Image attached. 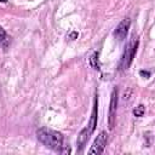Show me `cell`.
<instances>
[{"label": "cell", "instance_id": "obj_1", "mask_svg": "<svg viewBox=\"0 0 155 155\" xmlns=\"http://www.w3.org/2000/svg\"><path fill=\"white\" fill-rule=\"evenodd\" d=\"M36 137L39 142H41L46 148L63 154V150L67 145H64V137L61 132L47 128V127H41L36 131Z\"/></svg>", "mask_w": 155, "mask_h": 155}, {"label": "cell", "instance_id": "obj_2", "mask_svg": "<svg viewBox=\"0 0 155 155\" xmlns=\"http://www.w3.org/2000/svg\"><path fill=\"white\" fill-rule=\"evenodd\" d=\"M138 44H139V42H138L137 39H132V40L127 44V46H126V48H125V51H124V53H122L121 61H120V69L126 70V69L130 68V65H131V63H132V61H133V58H134V56H136Z\"/></svg>", "mask_w": 155, "mask_h": 155}, {"label": "cell", "instance_id": "obj_3", "mask_svg": "<svg viewBox=\"0 0 155 155\" xmlns=\"http://www.w3.org/2000/svg\"><path fill=\"white\" fill-rule=\"evenodd\" d=\"M117 102H119V91L115 87L111 92L110 97V105H109V114H108V125L109 128L113 130L115 125V119H116V109H117Z\"/></svg>", "mask_w": 155, "mask_h": 155}, {"label": "cell", "instance_id": "obj_4", "mask_svg": "<svg viewBox=\"0 0 155 155\" xmlns=\"http://www.w3.org/2000/svg\"><path fill=\"white\" fill-rule=\"evenodd\" d=\"M107 140H108V134L107 132L102 131L99 132V134L97 136V138L94 139L91 149L88 150V154L90 155H99L104 151V148L107 145Z\"/></svg>", "mask_w": 155, "mask_h": 155}, {"label": "cell", "instance_id": "obj_5", "mask_svg": "<svg viewBox=\"0 0 155 155\" xmlns=\"http://www.w3.org/2000/svg\"><path fill=\"white\" fill-rule=\"evenodd\" d=\"M130 25H131V19H130V18L122 19V21L117 24V27L115 28V30H114V36H115L117 40L122 41V40L127 36V34H128Z\"/></svg>", "mask_w": 155, "mask_h": 155}, {"label": "cell", "instance_id": "obj_6", "mask_svg": "<svg viewBox=\"0 0 155 155\" xmlns=\"http://www.w3.org/2000/svg\"><path fill=\"white\" fill-rule=\"evenodd\" d=\"M97 115H98V97L96 96L93 109H92V114H91V117H90V122H88V126L86 127L87 131L90 132V134L93 133V131H94V128L97 126Z\"/></svg>", "mask_w": 155, "mask_h": 155}, {"label": "cell", "instance_id": "obj_7", "mask_svg": "<svg viewBox=\"0 0 155 155\" xmlns=\"http://www.w3.org/2000/svg\"><path fill=\"white\" fill-rule=\"evenodd\" d=\"M90 137V132L87 131V128L85 127L84 130H81V132L78 136L76 139V144H78V153H82V149L85 147V144L87 143V139Z\"/></svg>", "mask_w": 155, "mask_h": 155}, {"label": "cell", "instance_id": "obj_8", "mask_svg": "<svg viewBox=\"0 0 155 155\" xmlns=\"http://www.w3.org/2000/svg\"><path fill=\"white\" fill-rule=\"evenodd\" d=\"M90 64L94 69H99V61H98V52H94L90 57Z\"/></svg>", "mask_w": 155, "mask_h": 155}, {"label": "cell", "instance_id": "obj_9", "mask_svg": "<svg viewBox=\"0 0 155 155\" xmlns=\"http://www.w3.org/2000/svg\"><path fill=\"white\" fill-rule=\"evenodd\" d=\"M144 113H145V107H144L143 104H139L138 107H136V108L133 109V115H134V116H137V117L143 116V115H144Z\"/></svg>", "mask_w": 155, "mask_h": 155}, {"label": "cell", "instance_id": "obj_10", "mask_svg": "<svg viewBox=\"0 0 155 155\" xmlns=\"http://www.w3.org/2000/svg\"><path fill=\"white\" fill-rule=\"evenodd\" d=\"M6 40V31L2 29V27H0V42H4Z\"/></svg>", "mask_w": 155, "mask_h": 155}, {"label": "cell", "instance_id": "obj_11", "mask_svg": "<svg viewBox=\"0 0 155 155\" xmlns=\"http://www.w3.org/2000/svg\"><path fill=\"white\" fill-rule=\"evenodd\" d=\"M139 75L143 76V78H145V79H149L150 78V71H148V70H140L139 71Z\"/></svg>", "mask_w": 155, "mask_h": 155}, {"label": "cell", "instance_id": "obj_12", "mask_svg": "<svg viewBox=\"0 0 155 155\" xmlns=\"http://www.w3.org/2000/svg\"><path fill=\"white\" fill-rule=\"evenodd\" d=\"M76 36H78V33H76V31H73V33H71V34H70L68 38H69V39H71V40H74Z\"/></svg>", "mask_w": 155, "mask_h": 155}, {"label": "cell", "instance_id": "obj_13", "mask_svg": "<svg viewBox=\"0 0 155 155\" xmlns=\"http://www.w3.org/2000/svg\"><path fill=\"white\" fill-rule=\"evenodd\" d=\"M1 2H7V0H0Z\"/></svg>", "mask_w": 155, "mask_h": 155}]
</instances>
